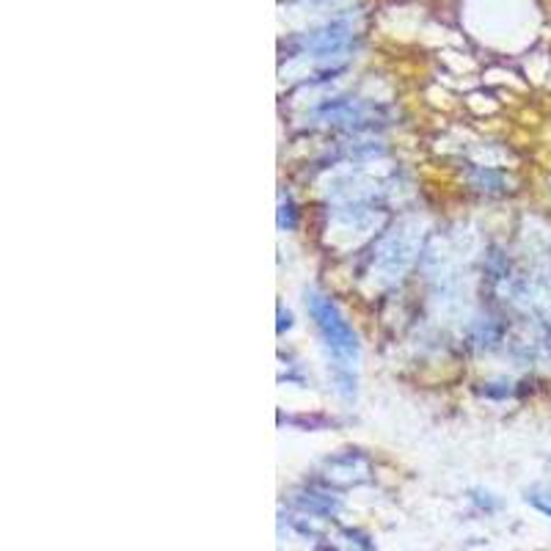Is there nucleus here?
I'll use <instances>...</instances> for the list:
<instances>
[{"label":"nucleus","instance_id":"obj_5","mask_svg":"<svg viewBox=\"0 0 551 551\" xmlns=\"http://www.w3.org/2000/svg\"><path fill=\"white\" fill-rule=\"evenodd\" d=\"M378 263L388 271H403L408 263V246L397 238H386L378 251Z\"/></svg>","mask_w":551,"mask_h":551},{"label":"nucleus","instance_id":"obj_7","mask_svg":"<svg viewBox=\"0 0 551 551\" xmlns=\"http://www.w3.org/2000/svg\"><path fill=\"white\" fill-rule=\"evenodd\" d=\"M524 499L543 515L551 518V482H535L524 491Z\"/></svg>","mask_w":551,"mask_h":551},{"label":"nucleus","instance_id":"obj_11","mask_svg":"<svg viewBox=\"0 0 551 551\" xmlns=\"http://www.w3.org/2000/svg\"><path fill=\"white\" fill-rule=\"evenodd\" d=\"M548 469H551V458H548Z\"/></svg>","mask_w":551,"mask_h":551},{"label":"nucleus","instance_id":"obj_8","mask_svg":"<svg viewBox=\"0 0 551 551\" xmlns=\"http://www.w3.org/2000/svg\"><path fill=\"white\" fill-rule=\"evenodd\" d=\"M298 226V210H296V202L293 196H287V193H281L279 196V230L281 232H293Z\"/></svg>","mask_w":551,"mask_h":551},{"label":"nucleus","instance_id":"obj_3","mask_svg":"<svg viewBox=\"0 0 551 551\" xmlns=\"http://www.w3.org/2000/svg\"><path fill=\"white\" fill-rule=\"evenodd\" d=\"M304 515H312V518H334L339 510H342V502L337 497H331L329 491H317V488H298L289 497Z\"/></svg>","mask_w":551,"mask_h":551},{"label":"nucleus","instance_id":"obj_1","mask_svg":"<svg viewBox=\"0 0 551 551\" xmlns=\"http://www.w3.org/2000/svg\"><path fill=\"white\" fill-rule=\"evenodd\" d=\"M304 304H306V312L314 322L322 345L329 347L334 364L355 367V362H359V353H362V345H359V337H355L353 326L339 312V306L329 296L317 293V289H306Z\"/></svg>","mask_w":551,"mask_h":551},{"label":"nucleus","instance_id":"obj_4","mask_svg":"<svg viewBox=\"0 0 551 551\" xmlns=\"http://www.w3.org/2000/svg\"><path fill=\"white\" fill-rule=\"evenodd\" d=\"M314 551H378L362 530H339L334 538H322Z\"/></svg>","mask_w":551,"mask_h":551},{"label":"nucleus","instance_id":"obj_10","mask_svg":"<svg viewBox=\"0 0 551 551\" xmlns=\"http://www.w3.org/2000/svg\"><path fill=\"white\" fill-rule=\"evenodd\" d=\"M293 326H296V317H293V312L284 309V304H279V326H276V331H279V334H284V331H289Z\"/></svg>","mask_w":551,"mask_h":551},{"label":"nucleus","instance_id":"obj_2","mask_svg":"<svg viewBox=\"0 0 551 551\" xmlns=\"http://www.w3.org/2000/svg\"><path fill=\"white\" fill-rule=\"evenodd\" d=\"M322 474L331 485H339V488H350V485H362L370 482L372 469L370 461L359 452H342V455H334L322 463Z\"/></svg>","mask_w":551,"mask_h":551},{"label":"nucleus","instance_id":"obj_6","mask_svg":"<svg viewBox=\"0 0 551 551\" xmlns=\"http://www.w3.org/2000/svg\"><path fill=\"white\" fill-rule=\"evenodd\" d=\"M331 386L337 388V395L342 400H353L355 397V375H353V367H345V364H331Z\"/></svg>","mask_w":551,"mask_h":551},{"label":"nucleus","instance_id":"obj_9","mask_svg":"<svg viewBox=\"0 0 551 551\" xmlns=\"http://www.w3.org/2000/svg\"><path fill=\"white\" fill-rule=\"evenodd\" d=\"M472 499H474V505H477V507L488 510V513H494V510L499 507V502H497L488 491H472Z\"/></svg>","mask_w":551,"mask_h":551}]
</instances>
